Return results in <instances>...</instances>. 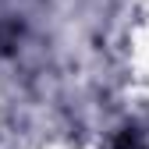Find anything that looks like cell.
I'll list each match as a JSON object with an SVG mask.
<instances>
[{"label": "cell", "instance_id": "cell-1", "mask_svg": "<svg viewBox=\"0 0 149 149\" xmlns=\"http://www.w3.org/2000/svg\"><path fill=\"white\" fill-rule=\"evenodd\" d=\"M117 149H142V132L139 128H124L117 139Z\"/></svg>", "mask_w": 149, "mask_h": 149}]
</instances>
